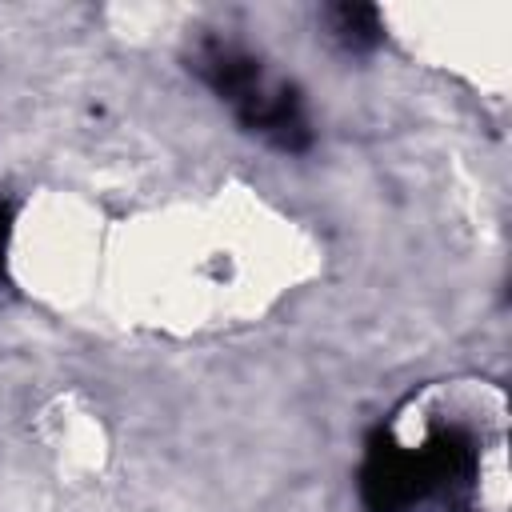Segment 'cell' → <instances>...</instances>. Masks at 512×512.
<instances>
[{"mask_svg":"<svg viewBox=\"0 0 512 512\" xmlns=\"http://www.w3.org/2000/svg\"><path fill=\"white\" fill-rule=\"evenodd\" d=\"M328 28L332 36L352 48V52H368L380 44V12L372 4H332L328 8Z\"/></svg>","mask_w":512,"mask_h":512,"instance_id":"cell-4","label":"cell"},{"mask_svg":"<svg viewBox=\"0 0 512 512\" xmlns=\"http://www.w3.org/2000/svg\"><path fill=\"white\" fill-rule=\"evenodd\" d=\"M8 232H12V208L0 204V280H4V248H8Z\"/></svg>","mask_w":512,"mask_h":512,"instance_id":"cell-5","label":"cell"},{"mask_svg":"<svg viewBox=\"0 0 512 512\" xmlns=\"http://www.w3.org/2000/svg\"><path fill=\"white\" fill-rule=\"evenodd\" d=\"M472 472L476 448L460 428H440L420 448H404L392 432H376L360 468V496L368 512H408L436 492L468 488Z\"/></svg>","mask_w":512,"mask_h":512,"instance_id":"cell-1","label":"cell"},{"mask_svg":"<svg viewBox=\"0 0 512 512\" xmlns=\"http://www.w3.org/2000/svg\"><path fill=\"white\" fill-rule=\"evenodd\" d=\"M236 116H240L244 128L260 132L264 140H272L284 152H304L308 140H312L308 120H304V104H300L296 88H288V84H268L264 80V88H256L236 108Z\"/></svg>","mask_w":512,"mask_h":512,"instance_id":"cell-2","label":"cell"},{"mask_svg":"<svg viewBox=\"0 0 512 512\" xmlns=\"http://www.w3.org/2000/svg\"><path fill=\"white\" fill-rule=\"evenodd\" d=\"M196 72L220 92V100H228L232 108H240L260 84H264V72H260V60H252L248 52H240L236 44H224V40H208L200 52H196Z\"/></svg>","mask_w":512,"mask_h":512,"instance_id":"cell-3","label":"cell"}]
</instances>
